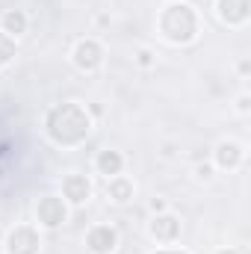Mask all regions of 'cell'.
Returning a JSON list of instances; mask_svg holds the SVG:
<instances>
[{
	"label": "cell",
	"mask_w": 251,
	"mask_h": 254,
	"mask_svg": "<svg viewBox=\"0 0 251 254\" xmlns=\"http://www.w3.org/2000/svg\"><path fill=\"white\" fill-rule=\"evenodd\" d=\"M71 63L77 65L80 71H86V74L98 71L104 65V48H101V42L98 39H80L74 45V51H71Z\"/></svg>",
	"instance_id": "cell-1"
},
{
	"label": "cell",
	"mask_w": 251,
	"mask_h": 254,
	"mask_svg": "<svg viewBox=\"0 0 251 254\" xmlns=\"http://www.w3.org/2000/svg\"><path fill=\"white\" fill-rule=\"evenodd\" d=\"M39 249H42V240L27 225L9 231V237H6V254H39Z\"/></svg>",
	"instance_id": "cell-2"
},
{
	"label": "cell",
	"mask_w": 251,
	"mask_h": 254,
	"mask_svg": "<svg viewBox=\"0 0 251 254\" xmlns=\"http://www.w3.org/2000/svg\"><path fill=\"white\" fill-rule=\"evenodd\" d=\"M148 234H151L157 243L172 246V243L181 237V222H178V216H172L169 210H166V213H154V219H151V225H148Z\"/></svg>",
	"instance_id": "cell-3"
},
{
	"label": "cell",
	"mask_w": 251,
	"mask_h": 254,
	"mask_svg": "<svg viewBox=\"0 0 251 254\" xmlns=\"http://www.w3.org/2000/svg\"><path fill=\"white\" fill-rule=\"evenodd\" d=\"M119 246V234L116 228L110 225H95L89 234H86V249L92 254H113Z\"/></svg>",
	"instance_id": "cell-4"
},
{
	"label": "cell",
	"mask_w": 251,
	"mask_h": 254,
	"mask_svg": "<svg viewBox=\"0 0 251 254\" xmlns=\"http://www.w3.org/2000/svg\"><path fill=\"white\" fill-rule=\"evenodd\" d=\"M36 216H39V222L45 225V228H60L65 225V216H68V210H65V204L57 198V195H45L42 201H39V207H36Z\"/></svg>",
	"instance_id": "cell-5"
},
{
	"label": "cell",
	"mask_w": 251,
	"mask_h": 254,
	"mask_svg": "<svg viewBox=\"0 0 251 254\" xmlns=\"http://www.w3.org/2000/svg\"><path fill=\"white\" fill-rule=\"evenodd\" d=\"M63 195L68 198V204L83 207L89 201V195H92V181L86 175H80V172H71L63 181Z\"/></svg>",
	"instance_id": "cell-6"
},
{
	"label": "cell",
	"mask_w": 251,
	"mask_h": 254,
	"mask_svg": "<svg viewBox=\"0 0 251 254\" xmlns=\"http://www.w3.org/2000/svg\"><path fill=\"white\" fill-rule=\"evenodd\" d=\"M213 160H216L219 169H237L246 160V148L240 142H234V139H222L216 145V151H213Z\"/></svg>",
	"instance_id": "cell-7"
},
{
	"label": "cell",
	"mask_w": 251,
	"mask_h": 254,
	"mask_svg": "<svg viewBox=\"0 0 251 254\" xmlns=\"http://www.w3.org/2000/svg\"><path fill=\"white\" fill-rule=\"evenodd\" d=\"M216 15L222 24L240 27L249 21V0H216Z\"/></svg>",
	"instance_id": "cell-8"
},
{
	"label": "cell",
	"mask_w": 251,
	"mask_h": 254,
	"mask_svg": "<svg viewBox=\"0 0 251 254\" xmlns=\"http://www.w3.org/2000/svg\"><path fill=\"white\" fill-rule=\"evenodd\" d=\"M95 169H98V175H104V178L110 181V178H116V175L125 172V154L107 148V151H101V154L95 157Z\"/></svg>",
	"instance_id": "cell-9"
},
{
	"label": "cell",
	"mask_w": 251,
	"mask_h": 254,
	"mask_svg": "<svg viewBox=\"0 0 251 254\" xmlns=\"http://www.w3.org/2000/svg\"><path fill=\"white\" fill-rule=\"evenodd\" d=\"M27 27H30V18H27V12H21V9H9V12L0 18V33L12 36L15 42L27 33Z\"/></svg>",
	"instance_id": "cell-10"
},
{
	"label": "cell",
	"mask_w": 251,
	"mask_h": 254,
	"mask_svg": "<svg viewBox=\"0 0 251 254\" xmlns=\"http://www.w3.org/2000/svg\"><path fill=\"white\" fill-rule=\"evenodd\" d=\"M107 195L116 201V204H127V201H133V195H136V184L125 178V175H116V178H110L107 181Z\"/></svg>",
	"instance_id": "cell-11"
},
{
	"label": "cell",
	"mask_w": 251,
	"mask_h": 254,
	"mask_svg": "<svg viewBox=\"0 0 251 254\" xmlns=\"http://www.w3.org/2000/svg\"><path fill=\"white\" fill-rule=\"evenodd\" d=\"M15 57H18V42H15L12 36L0 33V68L12 65V63H15Z\"/></svg>",
	"instance_id": "cell-12"
},
{
	"label": "cell",
	"mask_w": 251,
	"mask_h": 254,
	"mask_svg": "<svg viewBox=\"0 0 251 254\" xmlns=\"http://www.w3.org/2000/svg\"><path fill=\"white\" fill-rule=\"evenodd\" d=\"M136 65H139V68H154V65H157V57H154L148 48H139V51H136Z\"/></svg>",
	"instance_id": "cell-13"
},
{
	"label": "cell",
	"mask_w": 251,
	"mask_h": 254,
	"mask_svg": "<svg viewBox=\"0 0 251 254\" xmlns=\"http://www.w3.org/2000/svg\"><path fill=\"white\" fill-rule=\"evenodd\" d=\"M249 110H251V98H249V92H243V95L237 98V113L249 116Z\"/></svg>",
	"instance_id": "cell-14"
},
{
	"label": "cell",
	"mask_w": 251,
	"mask_h": 254,
	"mask_svg": "<svg viewBox=\"0 0 251 254\" xmlns=\"http://www.w3.org/2000/svg\"><path fill=\"white\" fill-rule=\"evenodd\" d=\"M195 178L198 181H213V166H198L195 169Z\"/></svg>",
	"instance_id": "cell-15"
},
{
	"label": "cell",
	"mask_w": 251,
	"mask_h": 254,
	"mask_svg": "<svg viewBox=\"0 0 251 254\" xmlns=\"http://www.w3.org/2000/svg\"><path fill=\"white\" fill-rule=\"evenodd\" d=\"M166 210H169V204H166L163 198H154V201H151V213H166Z\"/></svg>",
	"instance_id": "cell-16"
},
{
	"label": "cell",
	"mask_w": 251,
	"mask_h": 254,
	"mask_svg": "<svg viewBox=\"0 0 251 254\" xmlns=\"http://www.w3.org/2000/svg\"><path fill=\"white\" fill-rule=\"evenodd\" d=\"M216 254H240V252H237V249H219Z\"/></svg>",
	"instance_id": "cell-17"
}]
</instances>
